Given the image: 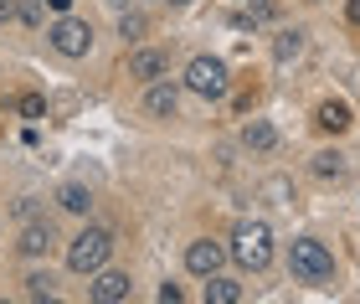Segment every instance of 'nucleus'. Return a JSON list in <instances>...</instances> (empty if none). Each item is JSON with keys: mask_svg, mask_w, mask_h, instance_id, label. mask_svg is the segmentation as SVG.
I'll return each mask as SVG.
<instances>
[{"mask_svg": "<svg viewBox=\"0 0 360 304\" xmlns=\"http://www.w3.org/2000/svg\"><path fill=\"white\" fill-rule=\"evenodd\" d=\"M226 253H232V263L242 268V274H263V268L273 263V227H268V222H257V217L237 222Z\"/></svg>", "mask_w": 360, "mask_h": 304, "instance_id": "obj_1", "label": "nucleus"}, {"mask_svg": "<svg viewBox=\"0 0 360 304\" xmlns=\"http://www.w3.org/2000/svg\"><path fill=\"white\" fill-rule=\"evenodd\" d=\"M288 274L299 284L330 289V284H335V253L324 248L319 237H293V243H288Z\"/></svg>", "mask_w": 360, "mask_h": 304, "instance_id": "obj_2", "label": "nucleus"}, {"mask_svg": "<svg viewBox=\"0 0 360 304\" xmlns=\"http://www.w3.org/2000/svg\"><path fill=\"white\" fill-rule=\"evenodd\" d=\"M108 258H113V227H83L68 243V268L77 279H93L98 268H108Z\"/></svg>", "mask_w": 360, "mask_h": 304, "instance_id": "obj_3", "label": "nucleus"}, {"mask_svg": "<svg viewBox=\"0 0 360 304\" xmlns=\"http://www.w3.org/2000/svg\"><path fill=\"white\" fill-rule=\"evenodd\" d=\"M180 83H186V93H195V99L217 103V99H226V93H232V72H226L221 57L201 52V57L186 62V77H180Z\"/></svg>", "mask_w": 360, "mask_h": 304, "instance_id": "obj_4", "label": "nucleus"}, {"mask_svg": "<svg viewBox=\"0 0 360 304\" xmlns=\"http://www.w3.org/2000/svg\"><path fill=\"white\" fill-rule=\"evenodd\" d=\"M46 46H52L57 57L77 62V57L93 52V26L83 21V15H57V21L46 26Z\"/></svg>", "mask_w": 360, "mask_h": 304, "instance_id": "obj_5", "label": "nucleus"}, {"mask_svg": "<svg viewBox=\"0 0 360 304\" xmlns=\"http://www.w3.org/2000/svg\"><path fill=\"white\" fill-rule=\"evenodd\" d=\"M226 258H232V253H226V243H217V237H191V243H186V268H191L195 279L221 274Z\"/></svg>", "mask_w": 360, "mask_h": 304, "instance_id": "obj_6", "label": "nucleus"}, {"mask_svg": "<svg viewBox=\"0 0 360 304\" xmlns=\"http://www.w3.org/2000/svg\"><path fill=\"white\" fill-rule=\"evenodd\" d=\"M129 294H134V279H129L124 268H98L88 279V299L93 304H124Z\"/></svg>", "mask_w": 360, "mask_h": 304, "instance_id": "obj_7", "label": "nucleus"}, {"mask_svg": "<svg viewBox=\"0 0 360 304\" xmlns=\"http://www.w3.org/2000/svg\"><path fill=\"white\" fill-rule=\"evenodd\" d=\"M139 108H144L150 119H160V124H165V119H175V114H180V88L170 83V77H160V83H144V99H139Z\"/></svg>", "mask_w": 360, "mask_h": 304, "instance_id": "obj_8", "label": "nucleus"}, {"mask_svg": "<svg viewBox=\"0 0 360 304\" xmlns=\"http://www.w3.org/2000/svg\"><path fill=\"white\" fill-rule=\"evenodd\" d=\"M129 77L160 83V77H170V57L160 52V46H134V52H129Z\"/></svg>", "mask_w": 360, "mask_h": 304, "instance_id": "obj_9", "label": "nucleus"}, {"mask_svg": "<svg viewBox=\"0 0 360 304\" xmlns=\"http://www.w3.org/2000/svg\"><path fill=\"white\" fill-rule=\"evenodd\" d=\"M52 248H57L52 222H26V227H21V243H15V253H21V258H46Z\"/></svg>", "mask_w": 360, "mask_h": 304, "instance_id": "obj_10", "label": "nucleus"}, {"mask_svg": "<svg viewBox=\"0 0 360 304\" xmlns=\"http://www.w3.org/2000/svg\"><path fill=\"white\" fill-rule=\"evenodd\" d=\"M304 42H309V31H304V26H283V31H273V62H278V68L299 62V57H304Z\"/></svg>", "mask_w": 360, "mask_h": 304, "instance_id": "obj_11", "label": "nucleus"}, {"mask_svg": "<svg viewBox=\"0 0 360 304\" xmlns=\"http://www.w3.org/2000/svg\"><path fill=\"white\" fill-rule=\"evenodd\" d=\"M314 124H319L324 134H345L350 124H355V119H350V103H345V99H324V103L314 108Z\"/></svg>", "mask_w": 360, "mask_h": 304, "instance_id": "obj_12", "label": "nucleus"}, {"mask_svg": "<svg viewBox=\"0 0 360 304\" xmlns=\"http://www.w3.org/2000/svg\"><path fill=\"white\" fill-rule=\"evenodd\" d=\"M242 145H248L252 155H273L278 150V129L268 119H248V124H242Z\"/></svg>", "mask_w": 360, "mask_h": 304, "instance_id": "obj_13", "label": "nucleus"}, {"mask_svg": "<svg viewBox=\"0 0 360 304\" xmlns=\"http://www.w3.org/2000/svg\"><path fill=\"white\" fill-rule=\"evenodd\" d=\"M248 299V289L232 279V274H211L206 279V304H242Z\"/></svg>", "mask_w": 360, "mask_h": 304, "instance_id": "obj_14", "label": "nucleus"}, {"mask_svg": "<svg viewBox=\"0 0 360 304\" xmlns=\"http://www.w3.org/2000/svg\"><path fill=\"white\" fill-rule=\"evenodd\" d=\"M309 170H314L319 181H345V175H350V160L340 155V150H319L314 160H309Z\"/></svg>", "mask_w": 360, "mask_h": 304, "instance_id": "obj_15", "label": "nucleus"}, {"mask_svg": "<svg viewBox=\"0 0 360 304\" xmlns=\"http://www.w3.org/2000/svg\"><path fill=\"white\" fill-rule=\"evenodd\" d=\"M57 206H62V212H72V217H88L93 212V191L77 186V181H68V186L57 191Z\"/></svg>", "mask_w": 360, "mask_h": 304, "instance_id": "obj_16", "label": "nucleus"}, {"mask_svg": "<svg viewBox=\"0 0 360 304\" xmlns=\"http://www.w3.org/2000/svg\"><path fill=\"white\" fill-rule=\"evenodd\" d=\"M26 299H57V279L46 274V268H37V274H26Z\"/></svg>", "mask_w": 360, "mask_h": 304, "instance_id": "obj_17", "label": "nucleus"}, {"mask_svg": "<svg viewBox=\"0 0 360 304\" xmlns=\"http://www.w3.org/2000/svg\"><path fill=\"white\" fill-rule=\"evenodd\" d=\"M144 31H150V15L144 11H124L119 15V37L124 42H144Z\"/></svg>", "mask_w": 360, "mask_h": 304, "instance_id": "obj_18", "label": "nucleus"}, {"mask_svg": "<svg viewBox=\"0 0 360 304\" xmlns=\"http://www.w3.org/2000/svg\"><path fill=\"white\" fill-rule=\"evenodd\" d=\"M273 15H278V6H273V0H252V6L237 15V26H252V31H257V26H268Z\"/></svg>", "mask_w": 360, "mask_h": 304, "instance_id": "obj_19", "label": "nucleus"}, {"mask_svg": "<svg viewBox=\"0 0 360 304\" xmlns=\"http://www.w3.org/2000/svg\"><path fill=\"white\" fill-rule=\"evenodd\" d=\"M15 108H21L26 119H41V114H46V99H41V93H26V99L15 103Z\"/></svg>", "mask_w": 360, "mask_h": 304, "instance_id": "obj_20", "label": "nucleus"}, {"mask_svg": "<svg viewBox=\"0 0 360 304\" xmlns=\"http://www.w3.org/2000/svg\"><path fill=\"white\" fill-rule=\"evenodd\" d=\"M15 21H26V26H41V0H21V11H15Z\"/></svg>", "mask_w": 360, "mask_h": 304, "instance_id": "obj_21", "label": "nucleus"}, {"mask_svg": "<svg viewBox=\"0 0 360 304\" xmlns=\"http://www.w3.org/2000/svg\"><path fill=\"white\" fill-rule=\"evenodd\" d=\"M160 304H180V299H186V294H180V284H160V294H155Z\"/></svg>", "mask_w": 360, "mask_h": 304, "instance_id": "obj_22", "label": "nucleus"}, {"mask_svg": "<svg viewBox=\"0 0 360 304\" xmlns=\"http://www.w3.org/2000/svg\"><path fill=\"white\" fill-rule=\"evenodd\" d=\"M15 217H21V222H37V201H31V196L15 201Z\"/></svg>", "mask_w": 360, "mask_h": 304, "instance_id": "obj_23", "label": "nucleus"}, {"mask_svg": "<svg viewBox=\"0 0 360 304\" xmlns=\"http://www.w3.org/2000/svg\"><path fill=\"white\" fill-rule=\"evenodd\" d=\"M345 21H350V26H360V0H345Z\"/></svg>", "mask_w": 360, "mask_h": 304, "instance_id": "obj_24", "label": "nucleus"}, {"mask_svg": "<svg viewBox=\"0 0 360 304\" xmlns=\"http://www.w3.org/2000/svg\"><path fill=\"white\" fill-rule=\"evenodd\" d=\"M15 11H21V0H0V21H11Z\"/></svg>", "mask_w": 360, "mask_h": 304, "instance_id": "obj_25", "label": "nucleus"}, {"mask_svg": "<svg viewBox=\"0 0 360 304\" xmlns=\"http://www.w3.org/2000/svg\"><path fill=\"white\" fill-rule=\"evenodd\" d=\"M46 6H52L57 15H72V0H46Z\"/></svg>", "mask_w": 360, "mask_h": 304, "instance_id": "obj_26", "label": "nucleus"}, {"mask_svg": "<svg viewBox=\"0 0 360 304\" xmlns=\"http://www.w3.org/2000/svg\"><path fill=\"white\" fill-rule=\"evenodd\" d=\"M170 6H195V0H170Z\"/></svg>", "mask_w": 360, "mask_h": 304, "instance_id": "obj_27", "label": "nucleus"}]
</instances>
